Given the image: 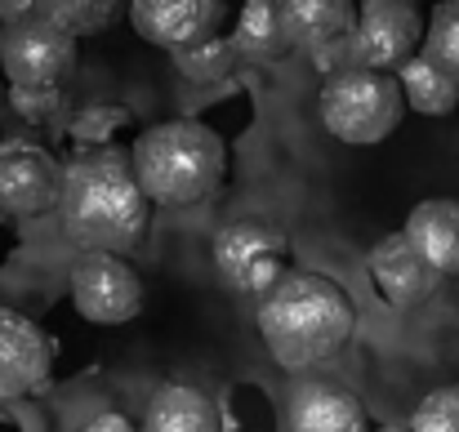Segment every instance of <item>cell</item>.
Here are the masks:
<instances>
[{"label":"cell","mask_w":459,"mask_h":432,"mask_svg":"<svg viewBox=\"0 0 459 432\" xmlns=\"http://www.w3.org/2000/svg\"><path fill=\"white\" fill-rule=\"evenodd\" d=\"M58 223L85 255H126L148 228V196L139 187L134 160L121 147H90L63 165Z\"/></svg>","instance_id":"1"},{"label":"cell","mask_w":459,"mask_h":432,"mask_svg":"<svg viewBox=\"0 0 459 432\" xmlns=\"http://www.w3.org/2000/svg\"><path fill=\"white\" fill-rule=\"evenodd\" d=\"M9 108L22 121L40 125V121H54L63 112V94L58 90H9Z\"/></svg>","instance_id":"24"},{"label":"cell","mask_w":459,"mask_h":432,"mask_svg":"<svg viewBox=\"0 0 459 432\" xmlns=\"http://www.w3.org/2000/svg\"><path fill=\"white\" fill-rule=\"evenodd\" d=\"M281 13H286L290 45L307 49V54L343 45L357 27V4H348V0H286Z\"/></svg>","instance_id":"14"},{"label":"cell","mask_w":459,"mask_h":432,"mask_svg":"<svg viewBox=\"0 0 459 432\" xmlns=\"http://www.w3.org/2000/svg\"><path fill=\"white\" fill-rule=\"evenodd\" d=\"M139 432H223L219 406L192 384H165L148 397Z\"/></svg>","instance_id":"16"},{"label":"cell","mask_w":459,"mask_h":432,"mask_svg":"<svg viewBox=\"0 0 459 432\" xmlns=\"http://www.w3.org/2000/svg\"><path fill=\"white\" fill-rule=\"evenodd\" d=\"M72 303L94 325H121L139 316L143 281L117 255H81L72 264Z\"/></svg>","instance_id":"8"},{"label":"cell","mask_w":459,"mask_h":432,"mask_svg":"<svg viewBox=\"0 0 459 432\" xmlns=\"http://www.w3.org/2000/svg\"><path fill=\"white\" fill-rule=\"evenodd\" d=\"M290 432H366V410L357 393L334 379H299L286 397Z\"/></svg>","instance_id":"13"},{"label":"cell","mask_w":459,"mask_h":432,"mask_svg":"<svg viewBox=\"0 0 459 432\" xmlns=\"http://www.w3.org/2000/svg\"><path fill=\"white\" fill-rule=\"evenodd\" d=\"M237 45H232V36H214V40H205V45H192V49H183V54H174V63H178V72L187 76V81H223L232 67H237Z\"/></svg>","instance_id":"20"},{"label":"cell","mask_w":459,"mask_h":432,"mask_svg":"<svg viewBox=\"0 0 459 432\" xmlns=\"http://www.w3.org/2000/svg\"><path fill=\"white\" fill-rule=\"evenodd\" d=\"M370 277H375V289L384 294V303L393 307H420L442 286V272L406 241V232H393L370 250Z\"/></svg>","instance_id":"12"},{"label":"cell","mask_w":459,"mask_h":432,"mask_svg":"<svg viewBox=\"0 0 459 432\" xmlns=\"http://www.w3.org/2000/svg\"><path fill=\"white\" fill-rule=\"evenodd\" d=\"M130 22L143 40L183 54V49L205 45V40L219 36L223 0H134Z\"/></svg>","instance_id":"10"},{"label":"cell","mask_w":459,"mask_h":432,"mask_svg":"<svg viewBox=\"0 0 459 432\" xmlns=\"http://www.w3.org/2000/svg\"><path fill=\"white\" fill-rule=\"evenodd\" d=\"M429 18L411 0H366L357 9V27L348 36V58L352 67L366 72H402L411 58L424 49Z\"/></svg>","instance_id":"7"},{"label":"cell","mask_w":459,"mask_h":432,"mask_svg":"<svg viewBox=\"0 0 459 432\" xmlns=\"http://www.w3.org/2000/svg\"><path fill=\"white\" fill-rule=\"evenodd\" d=\"M214 272L219 281L237 294L264 298L290 272V241L277 223L264 219H232L214 237Z\"/></svg>","instance_id":"6"},{"label":"cell","mask_w":459,"mask_h":432,"mask_svg":"<svg viewBox=\"0 0 459 432\" xmlns=\"http://www.w3.org/2000/svg\"><path fill=\"white\" fill-rule=\"evenodd\" d=\"M402 232L442 277L459 272V201H446V196L420 201Z\"/></svg>","instance_id":"15"},{"label":"cell","mask_w":459,"mask_h":432,"mask_svg":"<svg viewBox=\"0 0 459 432\" xmlns=\"http://www.w3.org/2000/svg\"><path fill=\"white\" fill-rule=\"evenodd\" d=\"M411 432H459V384L433 388V393L415 406Z\"/></svg>","instance_id":"22"},{"label":"cell","mask_w":459,"mask_h":432,"mask_svg":"<svg viewBox=\"0 0 459 432\" xmlns=\"http://www.w3.org/2000/svg\"><path fill=\"white\" fill-rule=\"evenodd\" d=\"M143 196L156 205H192L205 201L228 169L223 139L201 121H160L143 130L130 147Z\"/></svg>","instance_id":"3"},{"label":"cell","mask_w":459,"mask_h":432,"mask_svg":"<svg viewBox=\"0 0 459 432\" xmlns=\"http://www.w3.org/2000/svg\"><path fill=\"white\" fill-rule=\"evenodd\" d=\"M379 432H411V428H402V424H388V428H379Z\"/></svg>","instance_id":"26"},{"label":"cell","mask_w":459,"mask_h":432,"mask_svg":"<svg viewBox=\"0 0 459 432\" xmlns=\"http://www.w3.org/2000/svg\"><path fill=\"white\" fill-rule=\"evenodd\" d=\"M76 67V36L63 31L45 4L0 27V72L9 90H58Z\"/></svg>","instance_id":"5"},{"label":"cell","mask_w":459,"mask_h":432,"mask_svg":"<svg viewBox=\"0 0 459 432\" xmlns=\"http://www.w3.org/2000/svg\"><path fill=\"white\" fill-rule=\"evenodd\" d=\"M117 125H130V112H126V108H108V103H99V108H85V112H76L67 134H72L76 143L112 147L108 139L117 134Z\"/></svg>","instance_id":"23"},{"label":"cell","mask_w":459,"mask_h":432,"mask_svg":"<svg viewBox=\"0 0 459 432\" xmlns=\"http://www.w3.org/2000/svg\"><path fill=\"white\" fill-rule=\"evenodd\" d=\"M420 58L433 63L442 76H451L459 85V0H442V4L433 9Z\"/></svg>","instance_id":"19"},{"label":"cell","mask_w":459,"mask_h":432,"mask_svg":"<svg viewBox=\"0 0 459 432\" xmlns=\"http://www.w3.org/2000/svg\"><path fill=\"white\" fill-rule=\"evenodd\" d=\"M397 85L406 94V108L420 112V117H451L459 108V85L451 76H442L433 63H424V58H411L397 72Z\"/></svg>","instance_id":"18"},{"label":"cell","mask_w":459,"mask_h":432,"mask_svg":"<svg viewBox=\"0 0 459 432\" xmlns=\"http://www.w3.org/2000/svg\"><path fill=\"white\" fill-rule=\"evenodd\" d=\"M0 219H4V210H0Z\"/></svg>","instance_id":"27"},{"label":"cell","mask_w":459,"mask_h":432,"mask_svg":"<svg viewBox=\"0 0 459 432\" xmlns=\"http://www.w3.org/2000/svg\"><path fill=\"white\" fill-rule=\"evenodd\" d=\"M259 334L281 370H307L330 361L357 325V307L330 277L290 268L255 307Z\"/></svg>","instance_id":"2"},{"label":"cell","mask_w":459,"mask_h":432,"mask_svg":"<svg viewBox=\"0 0 459 432\" xmlns=\"http://www.w3.org/2000/svg\"><path fill=\"white\" fill-rule=\"evenodd\" d=\"M232 45H237V54H241V58H255V63L281 58V54L290 49L281 4H273V0H250V4L241 9L237 31H232Z\"/></svg>","instance_id":"17"},{"label":"cell","mask_w":459,"mask_h":432,"mask_svg":"<svg viewBox=\"0 0 459 432\" xmlns=\"http://www.w3.org/2000/svg\"><path fill=\"white\" fill-rule=\"evenodd\" d=\"M321 125L325 134H334L339 143L370 147L384 143L402 117H406V94L397 85L393 72H366V67H348L339 76H325L321 90Z\"/></svg>","instance_id":"4"},{"label":"cell","mask_w":459,"mask_h":432,"mask_svg":"<svg viewBox=\"0 0 459 432\" xmlns=\"http://www.w3.org/2000/svg\"><path fill=\"white\" fill-rule=\"evenodd\" d=\"M49 366H54L49 334L31 316L0 307V397L45 393L49 388Z\"/></svg>","instance_id":"11"},{"label":"cell","mask_w":459,"mask_h":432,"mask_svg":"<svg viewBox=\"0 0 459 432\" xmlns=\"http://www.w3.org/2000/svg\"><path fill=\"white\" fill-rule=\"evenodd\" d=\"M45 13L72 36H94L112 22L117 4H108V0H58V4H45Z\"/></svg>","instance_id":"21"},{"label":"cell","mask_w":459,"mask_h":432,"mask_svg":"<svg viewBox=\"0 0 459 432\" xmlns=\"http://www.w3.org/2000/svg\"><path fill=\"white\" fill-rule=\"evenodd\" d=\"M76 432H139L134 424H126L121 415H94L90 424H81Z\"/></svg>","instance_id":"25"},{"label":"cell","mask_w":459,"mask_h":432,"mask_svg":"<svg viewBox=\"0 0 459 432\" xmlns=\"http://www.w3.org/2000/svg\"><path fill=\"white\" fill-rule=\"evenodd\" d=\"M63 196V165L54 160V151L27 139H9L0 147V210L31 219V214H49L58 210Z\"/></svg>","instance_id":"9"}]
</instances>
